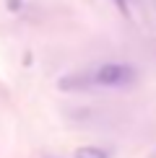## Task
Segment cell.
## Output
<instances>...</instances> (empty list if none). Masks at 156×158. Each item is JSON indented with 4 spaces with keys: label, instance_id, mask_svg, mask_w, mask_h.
<instances>
[{
    "label": "cell",
    "instance_id": "cell-1",
    "mask_svg": "<svg viewBox=\"0 0 156 158\" xmlns=\"http://www.w3.org/2000/svg\"><path fill=\"white\" fill-rule=\"evenodd\" d=\"M135 68L125 62H104L91 73L83 75H70L60 81V88H89V85H99V88H125V85L135 83Z\"/></svg>",
    "mask_w": 156,
    "mask_h": 158
},
{
    "label": "cell",
    "instance_id": "cell-2",
    "mask_svg": "<svg viewBox=\"0 0 156 158\" xmlns=\"http://www.w3.org/2000/svg\"><path fill=\"white\" fill-rule=\"evenodd\" d=\"M73 158H112V153L107 148H99V145H83L73 153Z\"/></svg>",
    "mask_w": 156,
    "mask_h": 158
},
{
    "label": "cell",
    "instance_id": "cell-3",
    "mask_svg": "<svg viewBox=\"0 0 156 158\" xmlns=\"http://www.w3.org/2000/svg\"><path fill=\"white\" fill-rule=\"evenodd\" d=\"M115 5H117L122 13H128V0H115Z\"/></svg>",
    "mask_w": 156,
    "mask_h": 158
}]
</instances>
